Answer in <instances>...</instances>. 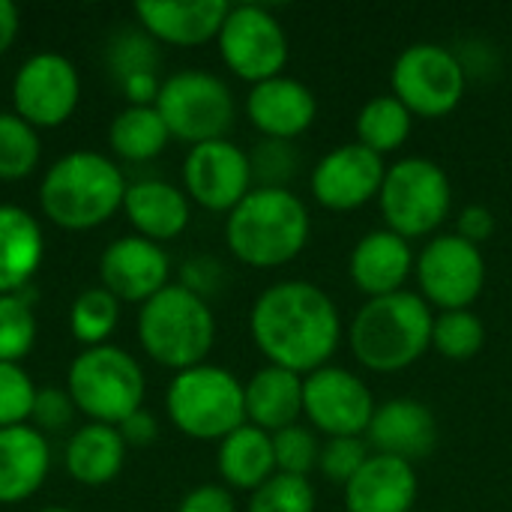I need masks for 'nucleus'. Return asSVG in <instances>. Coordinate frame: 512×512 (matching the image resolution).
<instances>
[{"label": "nucleus", "mask_w": 512, "mask_h": 512, "mask_svg": "<svg viewBox=\"0 0 512 512\" xmlns=\"http://www.w3.org/2000/svg\"><path fill=\"white\" fill-rule=\"evenodd\" d=\"M249 333L270 366L312 375L336 357L345 324L336 300L309 279H282L264 288L249 312Z\"/></svg>", "instance_id": "nucleus-1"}, {"label": "nucleus", "mask_w": 512, "mask_h": 512, "mask_svg": "<svg viewBox=\"0 0 512 512\" xmlns=\"http://www.w3.org/2000/svg\"><path fill=\"white\" fill-rule=\"evenodd\" d=\"M312 237V216L294 189L255 186L228 216L225 243L252 270H276L303 255Z\"/></svg>", "instance_id": "nucleus-2"}, {"label": "nucleus", "mask_w": 512, "mask_h": 512, "mask_svg": "<svg viewBox=\"0 0 512 512\" xmlns=\"http://www.w3.org/2000/svg\"><path fill=\"white\" fill-rule=\"evenodd\" d=\"M435 312L417 291H396L366 300L348 327L354 360L375 375L411 369L432 348Z\"/></svg>", "instance_id": "nucleus-3"}, {"label": "nucleus", "mask_w": 512, "mask_h": 512, "mask_svg": "<svg viewBox=\"0 0 512 512\" xmlns=\"http://www.w3.org/2000/svg\"><path fill=\"white\" fill-rule=\"evenodd\" d=\"M126 177L117 162L96 150H72L51 162L39 186L45 219L63 231H93L123 210Z\"/></svg>", "instance_id": "nucleus-4"}, {"label": "nucleus", "mask_w": 512, "mask_h": 512, "mask_svg": "<svg viewBox=\"0 0 512 512\" xmlns=\"http://www.w3.org/2000/svg\"><path fill=\"white\" fill-rule=\"evenodd\" d=\"M138 342L144 354L174 375L207 363L216 345V318L204 297L168 285L138 312Z\"/></svg>", "instance_id": "nucleus-5"}, {"label": "nucleus", "mask_w": 512, "mask_h": 512, "mask_svg": "<svg viewBox=\"0 0 512 512\" xmlns=\"http://www.w3.org/2000/svg\"><path fill=\"white\" fill-rule=\"evenodd\" d=\"M378 210L384 228L411 240L441 234L453 213V183L447 171L429 156H405L387 165Z\"/></svg>", "instance_id": "nucleus-6"}, {"label": "nucleus", "mask_w": 512, "mask_h": 512, "mask_svg": "<svg viewBox=\"0 0 512 512\" xmlns=\"http://www.w3.org/2000/svg\"><path fill=\"white\" fill-rule=\"evenodd\" d=\"M66 393L78 414L90 423L120 426L126 417L144 408V369L141 363L117 348V345H96L84 348L66 378Z\"/></svg>", "instance_id": "nucleus-7"}, {"label": "nucleus", "mask_w": 512, "mask_h": 512, "mask_svg": "<svg viewBox=\"0 0 512 512\" xmlns=\"http://www.w3.org/2000/svg\"><path fill=\"white\" fill-rule=\"evenodd\" d=\"M165 411L186 438L222 441L246 423L243 381L213 363L183 369L168 384Z\"/></svg>", "instance_id": "nucleus-8"}, {"label": "nucleus", "mask_w": 512, "mask_h": 512, "mask_svg": "<svg viewBox=\"0 0 512 512\" xmlns=\"http://www.w3.org/2000/svg\"><path fill=\"white\" fill-rule=\"evenodd\" d=\"M156 111L165 120L171 138L186 144H207L225 138L234 126V93L207 69H180L162 81Z\"/></svg>", "instance_id": "nucleus-9"}, {"label": "nucleus", "mask_w": 512, "mask_h": 512, "mask_svg": "<svg viewBox=\"0 0 512 512\" xmlns=\"http://www.w3.org/2000/svg\"><path fill=\"white\" fill-rule=\"evenodd\" d=\"M393 96L423 120H441L453 114L468 87L462 57L438 42H414L402 48L390 69Z\"/></svg>", "instance_id": "nucleus-10"}, {"label": "nucleus", "mask_w": 512, "mask_h": 512, "mask_svg": "<svg viewBox=\"0 0 512 512\" xmlns=\"http://www.w3.org/2000/svg\"><path fill=\"white\" fill-rule=\"evenodd\" d=\"M420 297L441 312L471 309L489 279V264L480 246L453 234H435L417 252L414 264Z\"/></svg>", "instance_id": "nucleus-11"}, {"label": "nucleus", "mask_w": 512, "mask_h": 512, "mask_svg": "<svg viewBox=\"0 0 512 512\" xmlns=\"http://www.w3.org/2000/svg\"><path fill=\"white\" fill-rule=\"evenodd\" d=\"M216 45L222 63L249 84H261L282 75L291 54L285 27L270 9L258 3L231 6L216 36Z\"/></svg>", "instance_id": "nucleus-12"}, {"label": "nucleus", "mask_w": 512, "mask_h": 512, "mask_svg": "<svg viewBox=\"0 0 512 512\" xmlns=\"http://www.w3.org/2000/svg\"><path fill=\"white\" fill-rule=\"evenodd\" d=\"M375 408L369 384L345 366L330 363L303 378V417L324 438H366Z\"/></svg>", "instance_id": "nucleus-13"}, {"label": "nucleus", "mask_w": 512, "mask_h": 512, "mask_svg": "<svg viewBox=\"0 0 512 512\" xmlns=\"http://www.w3.org/2000/svg\"><path fill=\"white\" fill-rule=\"evenodd\" d=\"M81 99V78L69 57L39 51L21 63L12 78V111L33 129L63 126Z\"/></svg>", "instance_id": "nucleus-14"}, {"label": "nucleus", "mask_w": 512, "mask_h": 512, "mask_svg": "<svg viewBox=\"0 0 512 512\" xmlns=\"http://www.w3.org/2000/svg\"><path fill=\"white\" fill-rule=\"evenodd\" d=\"M255 189L249 153L228 138L189 147L183 159V192L210 213H231Z\"/></svg>", "instance_id": "nucleus-15"}, {"label": "nucleus", "mask_w": 512, "mask_h": 512, "mask_svg": "<svg viewBox=\"0 0 512 512\" xmlns=\"http://www.w3.org/2000/svg\"><path fill=\"white\" fill-rule=\"evenodd\" d=\"M384 174H387L384 156L351 141L333 147L315 162L309 174V192L324 210L351 213L366 207L369 201H378Z\"/></svg>", "instance_id": "nucleus-16"}, {"label": "nucleus", "mask_w": 512, "mask_h": 512, "mask_svg": "<svg viewBox=\"0 0 512 512\" xmlns=\"http://www.w3.org/2000/svg\"><path fill=\"white\" fill-rule=\"evenodd\" d=\"M438 441H441V426L435 411L411 396L381 402L366 429V444L372 453L393 456L408 465L429 459Z\"/></svg>", "instance_id": "nucleus-17"}, {"label": "nucleus", "mask_w": 512, "mask_h": 512, "mask_svg": "<svg viewBox=\"0 0 512 512\" xmlns=\"http://www.w3.org/2000/svg\"><path fill=\"white\" fill-rule=\"evenodd\" d=\"M168 276H171L168 252L159 243L144 240L138 234L114 240L99 258L102 288L111 291L120 303L144 306L150 297H156L162 288L171 285Z\"/></svg>", "instance_id": "nucleus-18"}, {"label": "nucleus", "mask_w": 512, "mask_h": 512, "mask_svg": "<svg viewBox=\"0 0 512 512\" xmlns=\"http://www.w3.org/2000/svg\"><path fill=\"white\" fill-rule=\"evenodd\" d=\"M246 117L261 138L297 141L318 120V96L309 84L291 75H276L270 81L252 84L246 96Z\"/></svg>", "instance_id": "nucleus-19"}, {"label": "nucleus", "mask_w": 512, "mask_h": 512, "mask_svg": "<svg viewBox=\"0 0 512 512\" xmlns=\"http://www.w3.org/2000/svg\"><path fill=\"white\" fill-rule=\"evenodd\" d=\"M414 264L417 255L405 237L387 228H375L354 243L348 258V273L354 288L366 294V300H375L405 291L408 279L414 276Z\"/></svg>", "instance_id": "nucleus-20"}, {"label": "nucleus", "mask_w": 512, "mask_h": 512, "mask_svg": "<svg viewBox=\"0 0 512 512\" xmlns=\"http://www.w3.org/2000/svg\"><path fill=\"white\" fill-rule=\"evenodd\" d=\"M231 3L225 0H141L135 18L141 27L165 45L195 48L219 36Z\"/></svg>", "instance_id": "nucleus-21"}, {"label": "nucleus", "mask_w": 512, "mask_h": 512, "mask_svg": "<svg viewBox=\"0 0 512 512\" xmlns=\"http://www.w3.org/2000/svg\"><path fill=\"white\" fill-rule=\"evenodd\" d=\"M420 498L417 468L372 453L360 474L345 486V510L348 512H414Z\"/></svg>", "instance_id": "nucleus-22"}, {"label": "nucleus", "mask_w": 512, "mask_h": 512, "mask_svg": "<svg viewBox=\"0 0 512 512\" xmlns=\"http://www.w3.org/2000/svg\"><path fill=\"white\" fill-rule=\"evenodd\" d=\"M123 213L129 225L138 231V237L162 246L165 240H177L189 228L192 201L180 186L150 177L126 186Z\"/></svg>", "instance_id": "nucleus-23"}, {"label": "nucleus", "mask_w": 512, "mask_h": 512, "mask_svg": "<svg viewBox=\"0 0 512 512\" xmlns=\"http://www.w3.org/2000/svg\"><path fill=\"white\" fill-rule=\"evenodd\" d=\"M51 468V447L42 432L27 426L0 429V504L12 507L33 498Z\"/></svg>", "instance_id": "nucleus-24"}, {"label": "nucleus", "mask_w": 512, "mask_h": 512, "mask_svg": "<svg viewBox=\"0 0 512 512\" xmlns=\"http://www.w3.org/2000/svg\"><path fill=\"white\" fill-rule=\"evenodd\" d=\"M243 396H246V423L270 435L297 426L303 417V375L291 369L267 363L243 384Z\"/></svg>", "instance_id": "nucleus-25"}, {"label": "nucleus", "mask_w": 512, "mask_h": 512, "mask_svg": "<svg viewBox=\"0 0 512 512\" xmlns=\"http://www.w3.org/2000/svg\"><path fill=\"white\" fill-rule=\"evenodd\" d=\"M45 258L42 225L18 204H0V294L27 291Z\"/></svg>", "instance_id": "nucleus-26"}, {"label": "nucleus", "mask_w": 512, "mask_h": 512, "mask_svg": "<svg viewBox=\"0 0 512 512\" xmlns=\"http://www.w3.org/2000/svg\"><path fill=\"white\" fill-rule=\"evenodd\" d=\"M216 471L222 477V486L231 492H255L276 474V456H273V435L243 423L228 438L219 441L216 453Z\"/></svg>", "instance_id": "nucleus-27"}, {"label": "nucleus", "mask_w": 512, "mask_h": 512, "mask_svg": "<svg viewBox=\"0 0 512 512\" xmlns=\"http://www.w3.org/2000/svg\"><path fill=\"white\" fill-rule=\"evenodd\" d=\"M126 462V441L117 426L87 423L66 444V471L78 486H108Z\"/></svg>", "instance_id": "nucleus-28"}, {"label": "nucleus", "mask_w": 512, "mask_h": 512, "mask_svg": "<svg viewBox=\"0 0 512 512\" xmlns=\"http://www.w3.org/2000/svg\"><path fill=\"white\" fill-rule=\"evenodd\" d=\"M171 141L165 120L156 105H129L114 114L108 126V147L123 162H150Z\"/></svg>", "instance_id": "nucleus-29"}, {"label": "nucleus", "mask_w": 512, "mask_h": 512, "mask_svg": "<svg viewBox=\"0 0 512 512\" xmlns=\"http://www.w3.org/2000/svg\"><path fill=\"white\" fill-rule=\"evenodd\" d=\"M354 129H357V144L369 147L378 156H387L408 144L414 132V114L393 93H384L360 108Z\"/></svg>", "instance_id": "nucleus-30"}, {"label": "nucleus", "mask_w": 512, "mask_h": 512, "mask_svg": "<svg viewBox=\"0 0 512 512\" xmlns=\"http://www.w3.org/2000/svg\"><path fill=\"white\" fill-rule=\"evenodd\" d=\"M117 321H120V300L102 285L84 288L69 309V330L87 348L108 345L111 333L117 330Z\"/></svg>", "instance_id": "nucleus-31"}, {"label": "nucleus", "mask_w": 512, "mask_h": 512, "mask_svg": "<svg viewBox=\"0 0 512 512\" xmlns=\"http://www.w3.org/2000/svg\"><path fill=\"white\" fill-rule=\"evenodd\" d=\"M432 348L450 363H468L486 348V324L471 309L441 312L432 324Z\"/></svg>", "instance_id": "nucleus-32"}, {"label": "nucleus", "mask_w": 512, "mask_h": 512, "mask_svg": "<svg viewBox=\"0 0 512 512\" xmlns=\"http://www.w3.org/2000/svg\"><path fill=\"white\" fill-rule=\"evenodd\" d=\"M42 159L39 129L21 120L15 111H0V180H24Z\"/></svg>", "instance_id": "nucleus-33"}, {"label": "nucleus", "mask_w": 512, "mask_h": 512, "mask_svg": "<svg viewBox=\"0 0 512 512\" xmlns=\"http://www.w3.org/2000/svg\"><path fill=\"white\" fill-rule=\"evenodd\" d=\"M36 345V315L27 291L0 294V363H21Z\"/></svg>", "instance_id": "nucleus-34"}, {"label": "nucleus", "mask_w": 512, "mask_h": 512, "mask_svg": "<svg viewBox=\"0 0 512 512\" xmlns=\"http://www.w3.org/2000/svg\"><path fill=\"white\" fill-rule=\"evenodd\" d=\"M108 69L117 84L132 75H156L159 69V42L144 27L120 30L108 45Z\"/></svg>", "instance_id": "nucleus-35"}, {"label": "nucleus", "mask_w": 512, "mask_h": 512, "mask_svg": "<svg viewBox=\"0 0 512 512\" xmlns=\"http://www.w3.org/2000/svg\"><path fill=\"white\" fill-rule=\"evenodd\" d=\"M318 495L309 477L273 474L249 495V512H315Z\"/></svg>", "instance_id": "nucleus-36"}, {"label": "nucleus", "mask_w": 512, "mask_h": 512, "mask_svg": "<svg viewBox=\"0 0 512 512\" xmlns=\"http://www.w3.org/2000/svg\"><path fill=\"white\" fill-rule=\"evenodd\" d=\"M273 456H276V474L291 477H309L318 471L321 459V438L312 426H288L273 435Z\"/></svg>", "instance_id": "nucleus-37"}, {"label": "nucleus", "mask_w": 512, "mask_h": 512, "mask_svg": "<svg viewBox=\"0 0 512 512\" xmlns=\"http://www.w3.org/2000/svg\"><path fill=\"white\" fill-rule=\"evenodd\" d=\"M252 162V180L255 186L267 189H291L288 183L297 177L300 168V153L294 150V141H273L261 138L258 147L249 153Z\"/></svg>", "instance_id": "nucleus-38"}, {"label": "nucleus", "mask_w": 512, "mask_h": 512, "mask_svg": "<svg viewBox=\"0 0 512 512\" xmlns=\"http://www.w3.org/2000/svg\"><path fill=\"white\" fill-rule=\"evenodd\" d=\"M36 402V384L21 363H0V429L27 426Z\"/></svg>", "instance_id": "nucleus-39"}, {"label": "nucleus", "mask_w": 512, "mask_h": 512, "mask_svg": "<svg viewBox=\"0 0 512 512\" xmlns=\"http://www.w3.org/2000/svg\"><path fill=\"white\" fill-rule=\"evenodd\" d=\"M372 450L366 444V438H327L321 444V459H318V471L327 483L345 489L360 468L369 462Z\"/></svg>", "instance_id": "nucleus-40"}, {"label": "nucleus", "mask_w": 512, "mask_h": 512, "mask_svg": "<svg viewBox=\"0 0 512 512\" xmlns=\"http://www.w3.org/2000/svg\"><path fill=\"white\" fill-rule=\"evenodd\" d=\"M75 417V405L69 399L66 390L57 387H45L36 390V402H33V414H30V426L42 435H57L66 432L69 423Z\"/></svg>", "instance_id": "nucleus-41"}, {"label": "nucleus", "mask_w": 512, "mask_h": 512, "mask_svg": "<svg viewBox=\"0 0 512 512\" xmlns=\"http://www.w3.org/2000/svg\"><path fill=\"white\" fill-rule=\"evenodd\" d=\"M222 279H225V270H222V261L210 258V255H195L192 261H186L183 267V288H189L192 294L198 297H210L222 288Z\"/></svg>", "instance_id": "nucleus-42"}, {"label": "nucleus", "mask_w": 512, "mask_h": 512, "mask_svg": "<svg viewBox=\"0 0 512 512\" xmlns=\"http://www.w3.org/2000/svg\"><path fill=\"white\" fill-rule=\"evenodd\" d=\"M498 222H495V213L486 207V204H465L459 213H456V234L474 246L483 249L486 240H492Z\"/></svg>", "instance_id": "nucleus-43"}, {"label": "nucleus", "mask_w": 512, "mask_h": 512, "mask_svg": "<svg viewBox=\"0 0 512 512\" xmlns=\"http://www.w3.org/2000/svg\"><path fill=\"white\" fill-rule=\"evenodd\" d=\"M177 512H237V501L228 486L204 483L180 501Z\"/></svg>", "instance_id": "nucleus-44"}, {"label": "nucleus", "mask_w": 512, "mask_h": 512, "mask_svg": "<svg viewBox=\"0 0 512 512\" xmlns=\"http://www.w3.org/2000/svg\"><path fill=\"white\" fill-rule=\"evenodd\" d=\"M117 429H120L126 447H147V444H153V441L159 438V423H156V417H153L150 411H144V408L135 411L132 417H126Z\"/></svg>", "instance_id": "nucleus-45"}, {"label": "nucleus", "mask_w": 512, "mask_h": 512, "mask_svg": "<svg viewBox=\"0 0 512 512\" xmlns=\"http://www.w3.org/2000/svg\"><path fill=\"white\" fill-rule=\"evenodd\" d=\"M120 90L129 99V105H156L162 81L159 75H132L120 84Z\"/></svg>", "instance_id": "nucleus-46"}, {"label": "nucleus", "mask_w": 512, "mask_h": 512, "mask_svg": "<svg viewBox=\"0 0 512 512\" xmlns=\"http://www.w3.org/2000/svg\"><path fill=\"white\" fill-rule=\"evenodd\" d=\"M18 27H21L18 6L12 0H0V57L12 48V42L18 36Z\"/></svg>", "instance_id": "nucleus-47"}, {"label": "nucleus", "mask_w": 512, "mask_h": 512, "mask_svg": "<svg viewBox=\"0 0 512 512\" xmlns=\"http://www.w3.org/2000/svg\"><path fill=\"white\" fill-rule=\"evenodd\" d=\"M39 512H72V510H60V507H45V510Z\"/></svg>", "instance_id": "nucleus-48"}]
</instances>
